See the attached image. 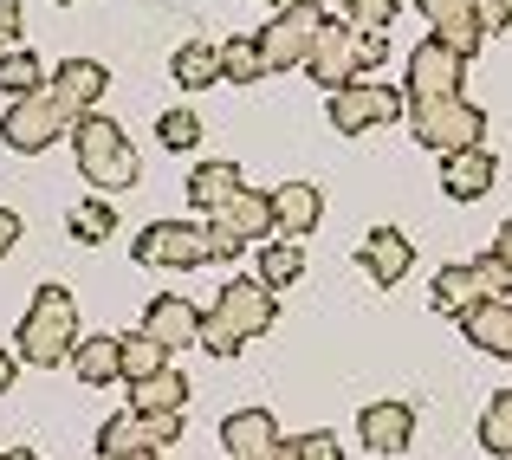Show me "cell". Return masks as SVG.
Here are the masks:
<instances>
[{
    "mask_svg": "<svg viewBox=\"0 0 512 460\" xmlns=\"http://www.w3.org/2000/svg\"><path fill=\"white\" fill-rule=\"evenodd\" d=\"M72 350H78V299L46 279V286L33 292V305H26V318H20V350H13V357L39 363V370H59Z\"/></svg>",
    "mask_w": 512,
    "mask_h": 460,
    "instance_id": "cell-1",
    "label": "cell"
},
{
    "mask_svg": "<svg viewBox=\"0 0 512 460\" xmlns=\"http://www.w3.org/2000/svg\"><path fill=\"white\" fill-rule=\"evenodd\" d=\"M72 150H78V175H85L91 188H104V195L137 182V150H130V137L104 111H85L72 124Z\"/></svg>",
    "mask_w": 512,
    "mask_h": 460,
    "instance_id": "cell-2",
    "label": "cell"
},
{
    "mask_svg": "<svg viewBox=\"0 0 512 460\" xmlns=\"http://www.w3.org/2000/svg\"><path fill=\"white\" fill-rule=\"evenodd\" d=\"M480 104L467 98H409V137L435 156H461V150H480Z\"/></svg>",
    "mask_w": 512,
    "mask_h": 460,
    "instance_id": "cell-3",
    "label": "cell"
},
{
    "mask_svg": "<svg viewBox=\"0 0 512 460\" xmlns=\"http://www.w3.org/2000/svg\"><path fill=\"white\" fill-rule=\"evenodd\" d=\"M312 85H325V91H344V85H370V59H363V33L357 26H344V20H325L318 26V39H312V52H305V65H299Z\"/></svg>",
    "mask_w": 512,
    "mask_h": 460,
    "instance_id": "cell-4",
    "label": "cell"
},
{
    "mask_svg": "<svg viewBox=\"0 0 512 460\" xmlns=\"http://www.w3.org/2000/svg\"><path fill=\"white\" fill-rule=\"evenodd\" d=\"M512 292V273L493 253H480V260H454L435 273V311H448V318H461V311L487 305V299H506Z\"/></svg>",
    "mask_w": 512,
    "mask_h": 460,
    "instance_id": "cell-5",
    "label": "cell"
},
{
    "mask_svg": "<svg viewBox=\"0 0 512 460\" xmlns=\"http://www.w3.org/2000/svg\"><path fill=\"white\" fill-rule=\"evenodd\" d=\"M169 441H182V415H111V422L98 428V454L104 460H156L169 448Z\"/></svg>",
    "mask_w": 512,
    "mask_h": 460,
    "instance_id": "cell-6",
    "label": "cell"
},
{
    "mask_svg": "<svg viewBox=\"0 0 512 460\" xmlns=\"http://www.w3.org/2000/svg\"><path fill=\"white\" fill-rule=\"evenodd\" d=\"M325 20H331V13H318L312 0L279 7L273 20H266V33L253 39L260 59H266V72H292V65H305V52H312V39H318V26H325Z\"/></svg>",
    "mask_w": 512,
    "mask_h": 460,
    "instance_id": "cell-7",
    "label": "cell"
},
{
    "mask_svg": "<svg viewBox=\"0 0 512 460\" xmlns=\"http://www.w3.org/2000/svg\"><path fill=\"white\" fill-rule=\"evenodd\" d=\"M137 266H169V273H188V266H208V240H201L195 221H156L130 240Z\"/></svg>",
    "mask_w": 512,
    "mask_h": 460,
    "instance_id": "cell-8",
    "label": "cell"
},
{
    "mask_svg": "<svg viewBox=\"0 0 512 460\" xmlns=\"http://www.w3.org/2000/svg\"><path fill=\"white\" fill-rule=\"evenodd\" d=\"M59 130H72V117L59 111V104L46 98V91H33V98H13L7 104V124H0V137H7V150L20 156H39L59 143Z\"/></svg>",
    "mask_w": 512,
    "mask_h": 460,
    "instance_id": "cell-9",
    "label": "cell"
},
{
    "mask_svg": "<svg viewBox=\"0 0 512 460\" xmlns=\"http://www.w3.org/2000/svg\"><path fill=\"white\" fill-rule=\"evenodd\" d=\"M214 318H221L227 331L247 344V337H266V331H273L279 305H273V292H266L260 279H227V286L214 292Z\"/></svg>",
    "mask_w": 512,
    "mask_h": 460,
    "instance_id": "cell-10",
    "label": "cell"
},
{
    "mask_svg": "<svg viewBox=\"0 0 512 460\" xmlns=\"http://www.w3.org/2000/svg\"><path fill=\"white\" fill-rule=\"evenodd\" d=\"M396 117H402V98L389 85H344V91H331V124H338L344 137H363V130L396 124Z\"/></svg>",
    "mask_w": 512,
    "mask_h": 460,
    "instance_id": "cell-11",
    "label": "cell"
},
{
    "mask_svg": "<svg viewBox=\"0 0 512 460\" xmlns=\"http://www.w3.org/2000/svg\"><path fill=\"white\" fill-rule=\"evenodd\" d=\"M461 78H467V59L448 52L441 39H422L409 52V98H461Z\"/></svg>",
    "mask_w": 512,
    "mask_h": 460,
    "instance_id": "cell-12",
    "label": "cell"
},
{
    "mask_svg": "<svg viewBox=\"0 0 512 460\" xmlns=\"http://www.w3.org/2000/svg\"><path fill=\"white\" fill-rule=\"evenodd\" d=\"M104 85H111V72H104L98 59H65L59 72H46V98L59 104L65 117H85V111H98V98H104Z\"/></svg>",
    "mask_w": 512,
    "mask_h": 460,
    "instance_id": "cell-13",
    "label": "cell"
},
{
    "mask_svg": "<svg viewBox=\"0 0 512 460\" xmlns=\"http://www.w3.org/2000/svg\"><path fill=\"white\" fill-rule=\"evenodd\" d=\"M357 266L370 273V286H402L415 266V247L402 227H370V240L357 247Z\"/></svg>",
    "mask_w": 512,
    "mask_h": 460,
    "instance_id": "cell-14",
    "label": "cell"
},
{
    "mask_svg": "<svg viewBox=\"0 0 512 460\" xmlns=\"http://www.w3.org/2000/svg\"><path fill=\"white\" fill-rule=\"evenodd\" d=\"M422 20H428V39H441L448 52L474 59L480 52V20H474V0H422Z\"/></svg>",
    "mask_w": 512,
    "mask_h": 460,
    "instance_id": "cell-15",
    "label": "cell"
},
{
    "mask_svg": "<svg viewBox=\"0 0 512 460\" xmlns=\"http://www.w3.org/2000/svg\"><path fill=\"white\" fill-rule=\"evenodd\" d=\"M266 208H273V227L286 240H305L318 221H325V195H318L312 182H279L273 195H266Z\"/></svg>",
    "mask_w": 512,
    "mask_h": 460,
    "instance_id": "cell-16",
    "label": "cell"
},
{
    "mask_svg": "<svg viewBox=\"0 0 512 460\" xmlns=\"http://www.w3.org/2000/svg\"><path fill=\"white\" fill-rule=\"evenodd\" d=\"M357 435H363V448H376V454H402L409 435H415V409L409 402H370V409L357 415Z\"/></svg>",
    "mask_w": 512,
    "mask_h": 460,
    "instance_id": "cell-17",
    "label": "cell"
},
{
    "mask_svg": "<svg viewBox=\"0 0 512 460\" xmlns=\"http://www.w3.org/2000/svg\"><path fill=\"white\" fill-rule=\"evenodd\" d=\"M195 331H201V311L182 292H163V299H150V311H143V337H156L163 350L195 344Z\"/></svg>",
    "mask_w": 512,
    "mask_h": 460,
    "instance_id": "cell-18",
    "label": "cell"
},
{
    "mask_svg": "<svg viewBox=\"0 0 512 460\" xmlns=\"http://www.w3.org/2000/svg\"><path fill=\"white\" fill-rule=\"evenodd\" d=\"M279 441V422L266 409H234L221 422V448H227V460H266V448Z\"/></svg>",
    "mask_w": 512,
    "mask_h": 460,
    "instance_id": "cell-19",
    "label": "cell"
},
{
    "mask_svg": "<svg viewBox=\"0 0 512 460\" xmlns=\"http://www.w3.org/2000/svg\"><path fill=\"white\" fill-rule=\"evenodd\" d=\"M208 227H221V234H234L240 247H247V240H266V227H273V208H266L260 188H240V195H227L221 208L208 214Z\"/></svg>",
    "mask_w": 512,
    "mask_h": 460,
    "instance_id": "cell-20",
    "label": "cell"
},
{
    "mask_svg": "<svg viewBox=\"0 0 512 460\" xmlns=\"http://www.w3.org/2000/svg\"><path fill=\"white\" fill-rule=\"evenodd\" d=\"M461 337L474 350H487V357H512V305L506 299H487V305H474V311H461Z\"/></svg>",
    "mask_w": 512,
    "mask_h": 460,
    "instance_id": "cell-21",
    "label": "cell"
},
{
    "mask_svg": "<svg viewBox=\"0 0 512 460\" xmlns=\"http://www.w3.org/2000/svg\"><path fill=\"white\" fill-rule=\"evenodd\" d=\"M493 156L487 150H461V156H441V188H448L454 201H480L493 188Z\"/></svg>",
    "mask_w": 512,
    "mask_h": 460,
    "instance_id": "cell-22",
    "label": "cell"
},
{
    "mask_svg": "<svg viewBox=\"0 0 512 460\" xmlns=\"http://www.w3.org/2000/svg\"><path fill=\"white\" fill-rule=\"evenodd\" d=\"M188 409V376H150V383H130V415H182Z\"/></svg>",
    "mask_w": 512,
    "mask_h": 460,
    "instance_id": "cell-23",
    "label": "cell"
},
{
    "mask_svg": "<svg viewBox=\"0 0 512 460\" xmlns=\"http://www.w3.org/2000/svg\"><path fill=\"white\" fill-rule=\"evenodd\" d=\"M163 370H169V350L156 344V337H143V331L117 337V376H124V383H150V376H163Z\"/></svg>",
    "mask_w": 512,
    "mask_h": 460,
    "instance_id": "cell-24",
    "label": "cell"
},
{
    "mask_svg": "<svg viewBox=\"0 0 512 460\" xmlns=\"http://www.w3.org/2000/svg\"><path fill=\"white\" fill-rule=\"evenodd\" d=\"M240 188H247V182H240V169H234V162H201V169L188 175V201H195L201 214H214L227 195H240Z\"/></svg>",
    "mask_w": 512,
    "mask_h": 460,
    "instance_id": "cell-25",
    "label": "cell"
},
{
    "mask_svg": "<svg viewBox=\"0 0 512 460\" xmlns=\"http://www.w3.org/2000/svg\"><path fill=\"white\" fill-rule=\"evenodd\" d=\"M260 279L266 292H279V286H292V279H305V253H299V240H260Z\"/></svg>",
    "mask_w": 512,
    "mask_h": 460,
    "instance_id": "cell-26",
    "label": "cell"
},
{
    "mask_svg": "<svg viewBox=\"0 0 512 460\" xmlns=\"http://www.w3.org/2000/svg\"><path fill=\"white\" fill-rule=\"evenodd\" d=\"M169 78H175L182 91H208L214 78H221V65H214V46H208V39H188V46L169 59Z\"/></svg>",
    "mask_w": 512,
    "mask_h": 460,
    "instance_id": "cell-27",
    "label": "cell"
},
{
    "mask_svg": "<svg viewBox=\"0 0 512 460\" xmlns=\"http://www.w3.org/2000/svg\"><path fill=\"white\" fill-rule=\"evenodd\" d=\"M72 370H78V383H117V337H78V350H72Z\"/></svg>",
    "mask_w": 512,
    "mask_h": 460,
    "instance_id": "cell-28",
    "label": "cell"
},
{
    "mask_svg": "<svg viewBox=\"0 0 512 460\" xmlns=\"http://www.w3.org/2000/svg\"><path fill=\"white\" fill-rule=\"evenodd\" d=\"M214 65H221L227 85H253V78H266V59H260L253 39H221V46H214Z\"/></svg>",
    "mask_w": 512,
    "mask_h": 460,
    "instance_id": "cell-29",
    "label": "cell"
},
{
    "mask_svg": "<svg viewBox=\"0 0 512 460\" xmlns=\"http://www.w3.org/2000/svg\"><path fill=\"white\" fill-rule=\"evenodd\" d=\"M0 91L7 98H33V91H46V65L33 59V52H0Z\"/></svg>",
    "mask_w": 512,
    "mask_h": 460,
    "instance_id": "cell-30",
    "label": "cell"
},
{
    "mask_svg": "<svg viewBox=\"0 0 512 460\" xmlns=\"http://www.w3.org/2000/svg\"><path fill=\"white\" fill-rule=\"evenodd\" d=\"M480 448L512 460V389H500V396L487 402V415H480Z\"/></svg>",
    "mask_w": 512,
    "mask_h": 460,
    "instance_id": "cell-31",
    "label": "cell"
},
{
    "mask_svg": "<svg viewBox=\"0 0 512 460\" xmlns=\"http://www.w3.org/2000/svg\"><path fill=\"white\" fill-rule=\"evenodd\" d=\"M111 227H117V208H111V201H85V208H72V240H78V247L111 240Z\"/></svg>",
    "mask_w": 512,
    "mask_h": 460,
    "instance_id": "cell-32",
    "label": "cell"
},
{
    "mask_svg": "<svg viewBox=\"0 0 512 460\" xmlns=\"http://www.w3.org/2000/svg\"><path fill=\"white\" fill-rule=\"evenodd\" d=\"M344 7V26H357V33H389V20H396V0H338Z\"/></svg>",
    "mask_w": 512,
    "mask_h": 460,
    "instance_id": "cell-33",
    "label": "cell"
},
{
    "mask_svg": "<svg viewBox=\"0 0 512 460\" xmlns=\"http://www.w3.org/2000/svg\"><path fill=\"white\" fill-rule=\"evenodd\" d=\"M156 137H163V150H195V143H201V117L195 111H163Z\"/></svg>",
    "mask_w": 512,
    "mask_h": 460,
    "instance_id": "cell-34",
    "label": "cell"
},
{
    "mask_svg": "<svg viewBox=\"0 0 512 460\" xmlns=\"http://www.w3.org/2000/svg\"><path fill=\"white\" fill-rule=\"evenodd\" d=\"M195 344L208 350V357H240V337L227 331V324L214 318V311H201V331H195Z\"/></svg>",
    "mask_w": 512,
    "mask_h": 460,
    "instance_id": "cell-35",
    "label": "cell"
},
{
    "mask_svg": "<svg viewBox=\"0 0 512 460\" xmlns=\"http://www.w3.org/2000/svg\"><path fill=\"white\" fill-rule=\"evenodd\" d=\"M292 448H299V460H344V448H338V441L325 435V428H312V435H299Z\"/></svg>",
    "mask_w": 512,
    "mask_h": 460,
    "instance_id": "cell-36",
    "label": "cell"
},
{
    "mask_svg": "<svg viewBox=\"0 0 512 460\" xmlns=\"http://www.w3.org/2000/svg\"><path fill=\"white\" fill-rule=\"evenodd\" d=\"M201 240H208V260H214V266L240 260V240H234V234H221V227H208V221H201Z\"/></svg>",
    "mask_w": 512,
    "mask_h": 460,
    "instance_id": "cell-37",
    "label": "cell"
},
{
    "mask_svg": "<svg viewBox=\"0 0 512 460\" xmlns=\"http://www.w3.org/2000/svg\"><path fill=\"white\" fill-rule=\"evenodd\" d=\"M474 20L480 33H500V26H512V0H474Z\"/></svg>",
    "mask_w": 512,
    "mask_h": 460,
    "instance_id": "cell-38",
    "label": "cell"
},
{
    "mask_svg": "<svg viewBox=\"0 0 512 460\" xmlns=\"http://www.w3.org/2000/svg\"><path fill=\"white\" fill-rule=\"evenodd\" d=\"M13 46H20V7L0 0V52H13Z\"/></svg>",
    "mask_w": 512,
    "mask_h": 460,
    "instance_id": "cell-39",
    "label": "cell"
},
{
    "mask_svg": "<svg viewBox=\"0 0 512 460\" xmlns=\"http://www.w3.org/2000/svg\"><path fill=\"white\" fill-rule=\"evenodd\" d=\"M13 240H20V214H13V208H0V260L13 253Z\"/></svg>",
    "mask_w": 512,
    "mask_h": 460,
    "instance_id": "cell-40",
    "label": "cell"
},
{
    "mask_svg": "<svg viewBox=\"0 0 512 460\" xmlns=\"http://www.w3.org/2000/svg\"><path fill=\"white\" fill-rule=\"evenodd\" d=\"M493 260L512 273V221H500V234H493Z\"/></svg>",
    "mask_w": 512,
    "mask_h": 460,
    "instance_id": "cell-41",
    "label": "cell"
},
{
    "mask_svg": "<svg viewBox=\"0 0 512 460\" xmlns=\"http://www.w3.org/2000/svg\"><path fill=\"white\" fill-rule=\"evenodd\" d=\"M13 383H20V357H13V350H0V396H7Z\"/></svg>",
    "mask_w": 512,
    "mask_h": 460,
    "instance_id": "cell-42",
    "label": "cell"
},
{
    "mask_svg": "<svg viewBox=\"0 0 512 460\" xmlns=\"http://www.w3.org/2000/svg\"><path fill=\"white\" fill-rule=\"evenodd\" d=\"M266 460H299V448H292V441H273V448H266Z\"/></svg>",
    "mask_w": 512,
    "mask_h": 460,
    "instance_id": "cell-43",
    "label": "cell"
},
{
    "mask_svg": "<svg viewBox=\"0 0 512 460\" xmlns=\"http://www.w3.org/2000/svg\"><path fill=\"white\" fill-rule=\"evenodd\" d=\"M0 460H39V454H33V448H7Z\"/></svg>",
    "mask_w": 512,
    "mask_h": 460,
    "instance_id": "cell-44",
    "label": "cell"
},
{
    "mask_svg": "<svg viewBox=\"0 0 512 460\" xmlns=\"http://www.w3.org/2000/svg\"><path fill=\"white\" fill-rule=\"evenodd\" d=\"M260 7H273V13H279V7H299V0H260Z\"/></svg>",
    "mask_w": 512,
    "mask_h": 460,
    "instance_id": "cell-45",
    "label": "cell"
},
{
    "mask_svg": "<svg viewBox=\"0 0 512 460\" xmlns=\"http://www.w3.org/2000/svg\"><path fill=\"white\" fill-rule=\"evenodd\" d=\"M59 7H65V0H59Z\"/></svg>",
    "mask_w": 512,
    "mask_h": 460,
    "instance_id": "cell-46",
    "label": "cell"
}]
</instances>
